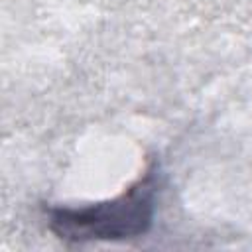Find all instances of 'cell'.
<instances>
[{"mask_svg":"<svg viewBox=\"0 0 252 252\" xmlns=\"http://www.w3.org/2000/svg\"><path fill=\"white\" fill-rule=\"evenodd\" d=\"M156 193V169L150 167L118 197L79 207H51L47 222L59 238L73 242L140 236L152 224Z\"/></svg>","mask_w":252,"mask_h":252,"instance_id":"cell-1","label":"cell"}]
</instances>
